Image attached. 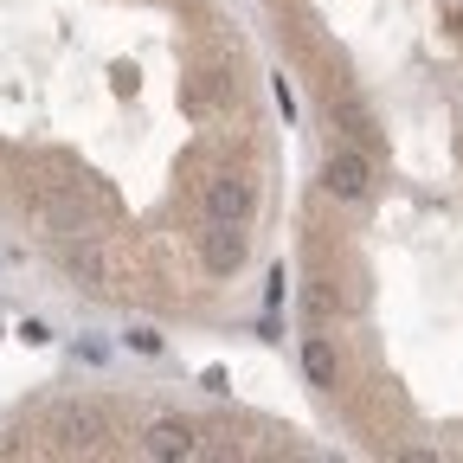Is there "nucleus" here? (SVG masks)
<instances>
[{
    "instance_id": "2",
    "label": "nucleus",
    "mask_w": 463,
    "mask_h": 463,
    "mask_svg": "<svg viewBox=\"0 0 463 463\" xmlns=\"http://www.w3.org/2000/svg\"><path fill=\"white\" fill-rule=\"evenodd\" d=\"M251 206H258V181H251V167L219 161L206 181H200V213H206V219H245V225H251Z\"/></svg>"
},
{
    "instance_id": "4",
    "label": "nucleus",
    "mask_w": 463,
    "mask_h": 463,
    "mask_svg": "<svg viewBox=\"0 0 463 463\" xmlns=\"http://www.w3.org/2000/svg\"><path fill=\"white\" fill-rule=\"evenodd\" d=\"M245 258H251L245 219H206V232H200V264H206L213 277H239Z\"/></svg>"
},
{
    "instance_id": "3",
    "label": "nucleus",
    "mask_w": 463,
    "mask_h": 463,
    "mask_svg": "<svg viewBox=\"0 0 463 463\" xmlns=\"http://www.w3.org/2000/svg\"><path fill=\"white\" fill-rule=\"evenodd\" d=\"M322 109H328V123L341 129V142H361L367 155L386 142L380 116H373V103H367L361 90H347V84H328V90H322Z\"/></svg>"
},
{
    "instance_id": "1",
    "label": "nucleus",
    "mask_w": 463,
    "mask_h": 463,
    "mask_svg": "<svg viewBox=\"0 0 463 463\" xmlns=\"http://www.w3.org/2000/svg\"><path fill=\"white\" fill-rule=\"evenodd\" d=\"M322 194L341 200V206H361L373 194V155L361 142H328V155H322Z\"/></svg>"
},
{
    "instance_id": "8",
    "label": "nucleus",
    "mask_w": 463,
    "mask_h": 463,
    "mask_svg": "<svg viewBox=\"0 0 463 463\" xmlns=\"http://www.w3.org/2000/svg\"><path fill=\"white\" fill-rule=\"evenodd\" d=\"M303 373H309L316 386L335 392V380H341V354H335V341H328V335H309V341H303Z\"/></svg>"
},
{
    "instance_id": "5",
    "label": "nucleus",
    "mask_w": 463,
    "mask_h": 463,
    "mask_svg": "<svg viewBox=\"0 0 463 463\" xmlns=\"http://www.w3.org/2000/svg\"><path fill=\"white\" fill-rule=\"evenodd\" d=\"M136 457H155V463H181V457H200V438L187 419H148L142 438H136Z\"/></svg>"
},
{
    "instance_id": "10",
    "label": "nucleus",
    "mask_w": 463,
    "mask_h": 463,
    "mask_svg": "<svg viewBox=\"0 0 463 463\" xmlns=\"http://www.w3.org/2000/svg\"><path fill=\"white\" fill-rule=\"evenodd\" d=\"M303 309H309V322H328V316H335V297H328L322 283H309V289H303Z\"/></svg>"
},
{
    "instance_id": "7",
    "label": "nucleus",
    "mask_w": 463,
    "mask_h": 463,
    "mask_svg": "<svg viewBox=\"0 0 463 463\" xmlns=\"http://www.w3.org/2000/svg\"><path fill=\"white\" fill-rule=\"evenodd\" d=\"M219 97H232V78H225V71H206V78H187V84H181V109L194 116V123H200Z\"/></svg>"
},
{
    "instance_id": "11",
    "label": "nucleus",
    "mask_w": 463,
    "mask_h": 463,
    "mask_svg": "<svg viewBox=\"0 0 463 463\" xmlns=\"http://www.w3.org/2000/svg\"><path fill=\"white\" fill-rule=\"evenodd\" d=\"M438 20H444V26L463 39V0H438Z\"/></svg>"
},
{
    "instance_id": "9",
    "label": "nucleus",
    "mask_w": 463,
    "mask_h": 463,
    "mask_svg": "<svg viewBox=\"0 0 463 463\" xmlns=\"http://www.w3.org/2000/svg\"><path fill=\"white\" fill-rule=\"evenodd\" d=\"M58 425H65V438H71L78 450H90V444L103 438V412H90V405H78V412H65Z\"/></svg>"
},
{
    "instance_id": "6",
    "label": "nucleus",
    "mask_w": 463,
    "mask_h": 463,
    "mask_svg": "<svg viewBox=\"0 0 463 463\" xmlns=\"http://www.w3.org/2000/svg\"><path fill=\"white\" fill-rule=\"evenodd\" d=\"M65 270L90 289V297H116V258H109L97 239H78V245L65 251Z\"/></svg>"
}]
</instances>
